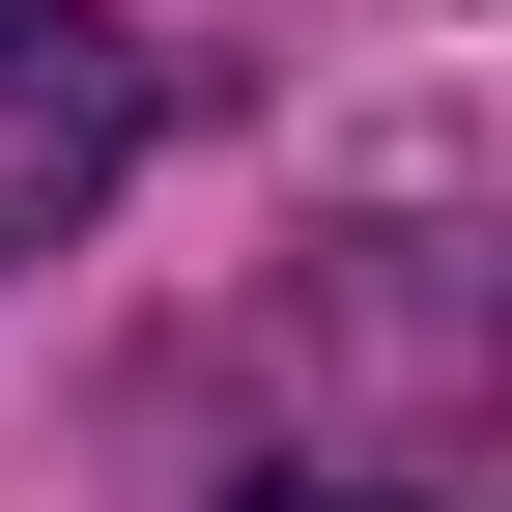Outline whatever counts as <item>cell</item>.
<instances>
[{"mask_svg": "<svg viewBox=\"0 0 512 512\" xmlns=\"http://www.w3.org/2000/svg\"><path fill=\"white\" fill-rule=\"evenodd\" d=\"M143 171V29L114 0H0V256H57Z\"/></svg>", "mask_w": 512, "mask_h": 512, "instance_id": "1", "label": "cell"}, {"mask_svg": "<svg viewBox=\"0 0 512 512\" xmlns=\"http://www.w3.org/2000/svg\"><path fill=\"white\" fill-rule=\"evenodd\" d=\"M228 512H456V484H228Z\"/></svg>", "mask_w": 512, "mask_h": 512, "instance_id": "2", "label": "cell"}]
</instances>
